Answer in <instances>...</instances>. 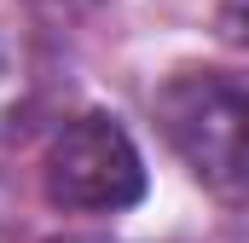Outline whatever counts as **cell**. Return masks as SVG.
I'll list each match as a JSON object with an SVG mask.
<instances>
[{
	"label": "cell",
	"instance_id": "obj_1",
	"mask_svg": "<svg viewBox=\"0 0 249 243\" xmlns=\"http://www.w3.org/2000/svg\"><path fill=\"white\" fill-rule=\"evenodd\" d=\"M151 116L197 185L249 197V75L180 69L151 93Z\"/></svg>",
	"mask_w": 249,
	"mask_h": 243
},
{
	"label": "cell",
	"instance_id": "obj_2",
	"mask_svg": "<svg viewBox=\"0 0 249 243\" xmlns=\"http://www.w3.org/2000/svg\"><path fill=\"white\" fill-rule=\"evenodd\" d=\"M41 185H47V203L64 214H116L145 197V162L116 116L81 110L53 133Z\"/></svg>",
	"mask_w": 249,
	"mask_h": 243
},
{
	"label": "cell",
	"instance_id": "obj_3",
	"mask_svg": "<svg viewBox=\"0 0 249 243\" xmlns=\"http://www.w3.org/2000/svg\"><path fill=\"white\" fill-rule=\"evenodd\" d=\"M70 64L35 23L0 17V145H29L70 110Z\"/></svg>",
	"mask_w": 249,
	"mask_h": 243
},
{
	"label": "cell",
	"instance_id": "obj_4",
	"mask_svg": "<svg viewBox=\"0 0 249 243\" xmlns=\"http://www.w3.org/2000/svg\"><path fill=\"white\" fill-rule=\"evenodd\" d=\"M214 29H220L232 47L249 52V0H220V6H214Z\"/></svg>",
	"mask_w": 249,
	"mask_h": 243
},
{
	"label": "cell",
	"instance_id": "obj_5",
	"mask_svg": "<svg viewBox=\"0 0 249 243\" xmlns=\"http://www.w3.org/2000/svg\"><path fill=\"white\" fill-rule=\"evenodd\" d=\"M35 17H53V23H70V17H81V12H93L99 0H23Z\"/></svg>",
	"mask_w": 249,
	"mask_h": 243
},
{
	"label": "cell",
	"instance_id": "obj_6",
	"mask_svg": "<svg viewBox=\"0 0 249 243\" xmlns=\"http://www.w3.org/2000/svg\"><path fill=\"white\" fill-rule=\"evenodd\" d=\"M53 243H122V238H53Z\"/></svg>",
	"mask_w": 249,
	"mask_h": 243
}]
</instances>
